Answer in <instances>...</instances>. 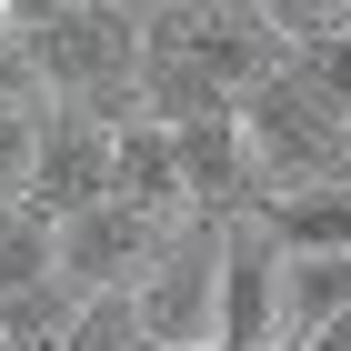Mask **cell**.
Here are the masks:
<instances>
[{
	"label": "cell",
	"mask_w": 351,
	"mask_h": 351,
	"mask_svg": "<svg viewBox=\"0 0 351 351\" xmlns=\"http://www.w3.org/2000/svg\"><path fill=\"white\" fill-rule=\"evenodd\" d=\"M241 131H251V161H261V191L351 181V121L291 81V60H281L261 90H241Z\"/></svg>",
	"instance_id": "obj_1"
},
{
	"label": "cell",
	"mask_w": 351,
	"mask_h": 351,
	"mask_svg": "<svg viewBox=\"0 0 351 351\" xmlns=\"http://www.w3.org/2000/svg\"><path fill=\"white\" fill-rule=\"evenodd\" d=\"M221 241H231V221H201V211L171 221L161 261L131 281L151 341H211V322H221Z\"/></svg>",
	"instance_id": "obj_2"
},
{
	"label": "cell",
	"mask_w": 351,
	"mask_h": 351,
	"mask_svg": "<svg viewBox=\"0 0 351 351\" xmlns=\"http://www.w3.org/2000/svg\"><path fill=\"white\" fill-rule=\"evenodd\" d=\"M110 191H121V121H101V110H81V101H51L40 110L30 201H40L51 221H81V211H101Z\"/></svg>",
	"instance_id": "obj_3"
},
{
	"label": "cell",
	"mask_w": 351,
	"mask_h": 351,
	"mask_svg": "<svg viewBox=\"0 0 351 351\" xmlns=\"http://www.w3.org/2000/svg\"><path fill=\"white\" fill-rule=\"evenodd\" d=\"M281 271H291V251L241 211L231 241H221V322H211V351H281Z\"/></svg>",
	"instance_id": "obj_4"
},
{
	"label": "cell",
	"mask_w": 351,
	"mask_h": 351,
	"mask_svg": "<svg viewBox=\"0 0 351 351\" xmlns=\"http://www.w3.org/2000/svg\"><path fill=\"white\" fill-rule=\"evenodd\" d=\"M161 241H171V221H151V211H131V201H101V211H81V221H60V281L71 291H131L141 271L161 261Z\"/></svg>",
	"instance_id": "obj_5"
},
{
	"label": "cell",
	"mask_w": 351,
	"mask_h": 351,
	"mask_svg": "<svg viewBox=\"0 0 351 351\" xmlns=\"http://www.w3.org/2000/svg\"><path fill=\"white\" fill-rule=\"evenodd\" d=\"M171 141H181V191H191V211H201V221L261 211V161H251L241 101H221V110H201V121H181Z\"/></svg>",
	"instance_id": "obj_6"
},
{
	"label": "cell",
	"mask_w": 351,
	"mask_h": 351,
	"mask_svg": "<svg viewBox=\"0 0 351 351\" xmlns=\"http://www.w3.org/2000/svg\"><path fill=\"white\" fill-rule=\"evenodd\" d=\"M110 201H131V211H151V221H191L171 121H121V191H110Z\"/></svg>",
	"instance_id": "obj_7"
},
{
	"label": "cell",
	"mask_w": 351,
	"mask_h": 351,
	"mask_svg": "<svg viewBox=\"0 0 351 351\" xmlns=\"http://www.w3.org/2000/svg\"><path fill=\"white\" fill-rule=\"evenodd\" d=\"M271 241L311 261V251H351V181H322V191H261V211H251Z\"/></svg>",
	"instance_id": "obj_8"
},
{
	"label": "cell",
	"mask_w": 351,
	"mask_h": 351,
	"mask_svg": "<svg viewBox=\"0 0 351 351\" xmlns=\"http://www.w3.org/2000/svg\"><path fill=\"white\" fill-rule=\"evenodd\" d=\"M351 311V251H311L281 271V351H311Z\"/></svg>",
	"instance_id": "obj_9"
},
{
	"label": "cell",
	"mask_w": 351,
	"mask_h": 351,
	"mask_svg": "<svg viewBox=\"0 0 351 351\" xmlns=\"http://www.w3.org/2000/svg\"><path fill=\"white\" fill-rule=\"evenodd\" d=\"M60 281V221L40 201H0V301Z\"/></svg>",
	"instance_id": "obj_10"
},
{
	"label": "cell",
	"mask_w": 351,
	"mask_h": 351,
	"mask_svg": "<svg viewBox=\"0 0 351 351\" xmlns=\"http://www.w3.org/2000/svg\"><path fill=\"white\" fill-rule=\"evenodd\" d=\"M71 322H81V291H71V281H40V291L0 301V351H60Z\"/></svg>",
	"instance_id": "obj_11"
},
{
	"label": "cell",
	"mask_w": 351,
	"mask_h": 351,
	"mask_svg": "<svg viewBox=\"0 0 351 351\" xmlns=\"http://www.w3.org/2000/svg\"><path fill=\"white\" fill-rule=\"evenodd\" d=\"M60 351H161V341H151V322H141V291H90Z\"/></svg>",
	"instance_id": "obj_12"
},
{
	"label": "cell",
	"mask_w": 351,
	"mask_h": 351,
	"mask_svg": "<svg viewBox=\"0 0 351 351\" xmlns=\"http://www.w3.org/2000/svg\"><path fill=\"white\" fill-rule=\"evenodd\" d=\"M40 171V110H0V201H30Z\"/></svg>",
	"instance_id": "obj_13"
},
{
	"label": "cell",
	"mask_w": 351,
	"mask_h": 351,
	"mask_svg": "<svg viewBox=\"0 0 351 351\" xmlns=\"http://www.w3.org/2000/svg\"><path fill=\"white\" fill-rule=\"evenodd\" d=\"M40 51H30V30H0V110H40Z\"/></svg>",
	"instance_id": "obj_14"
},
{
	"label": "cell",
	"mask_w": 351,
	"mask_h": 351,
	"mask_svg": "<svg viewBox=\"0 0 351 351\" xmlns=\"http://www.w3.org/2000/svg\"><path fill=\"white\" fill-rule=\"evenodd\" d=\"M311 351H351V311H341V322H331V331H322Z\"/></svg>",
	"instance_id": "obj_15"
},
{
	"label": "cell",
	"mask_w": 351,
	"mask_h": 351,
	"mask_svg": "<svg viewBox=\"0 0 351 351\" xmlns=\"http://www.w3.org/2000/svg\"><path fill=\"white\" fill-rule=\"evenodd\" d=\"M161 351H211V341H161Z\"/></svg>",
	"instance_id": "obj_16"
},
{
	"label": "cell",
	"mask_w": 351,
	"mask_h": 351,
	"mask_svg": "<svg viewBox=\"0 0 351 351\" xmlns=\"http://www.w3.org/2000/svg\"><path fill=\"white\" fill-rule=\"evenodd\" d=\"M181 10H211V0H181Z\"/></svg>",
	"instance_id": "obj_17"
}]
</instances>
